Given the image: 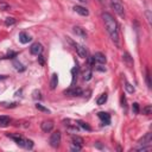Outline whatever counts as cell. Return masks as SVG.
Wrapping results in <instances>:
<instances>
[{
    "mask_svg": "<svg viewBox=\"0 0 152 152\" xmlns=\"http://www.w3.org/2000/svg\"><path fill=\"white\" fill-rule=\"evenodd\" d=\"M102 19H104V23H105V27H106L108 35L111 36L112 40L117 45H119L120 36H119V26H118L117 20H115L112 14L108 13V12L102 13Z\"/></svg>",
    "mask_w": 152,
    "mask_h": 152,
    "instance_id": "6da1fadb",
    "label": "cell"
},
{
    "mask_svg": "<svg viewBox=\"0 0 152 152\" xmlns=\"http://www.w3.org/2000/svg\"><path fill=\"white\" fill-rule=\"evenodd\" d=\"M111 5L119 17L125 18V9H124V4H122L121 0H111Z\"/></svg>",
    "mask_w": 152,
    "mask_h": 152,
    "instance_id": "7a4b0ae2",
    "label": "cell"
},
{
    "mask_svg": "<svg viewBox=\"0 0 152 152\" xmlns=\"http://www.w3.org/2000/svg\"><path fill=\"white\" fill-rule=\"evenodd\" d=\"M50 145H51L52 147H58L60 144H61V132L60 131H55L51 137H50Z\"/></svg>",
    "mask_w": 152,
    "mask_h": 152,
    "instance_id": "3957f363",
    "label": "cell"
},
{
    "mask_svg": "<svg viewBox=\"0 0 152 152\" xmlns=\"http://www.w3.org/2000/svg\"><path fill=\"white\" fill-rule=\"evenodd\" d=\"M82 93L83 92L80 87H73V88H70L68 90H64V94L69 96H80V95H82Z\"/></svg>",
    "mask_w": 152,
    "mask_h": 152,
    "instance_id": "277c9868",
    "label": "cell"
},
{
    "mask_svg": "<svg viewBox=\"0 0 152 152\" xmlns=\"http://www.w3.org/2000/svg\"><path fill=\"white\" fill-rule=\"evenodd\" d=\"M42 51H43V46H42V44H39V43H33L30 48V52L32 55H36V56L40 55Z\"/></svg>",
    "mask_w": 152,
    "mask_h": 152,
    "instance_id": "5b68a950",
    "label": "cell"
},
{
    "mask_svg": "<svg viewBox=\"0 0 152 152\" xmlns=\"http://www.w3.org/2000/svg\"><path fill=\"white\" fill-rule=\"evenodd\" d=\"M75 49H76L77 55L81 57V58H87L88 54H87V49L83 45H81V44H75Z\"/></svg>",
    "mask_w": 152,
    "mask_h": 152,
    "instance_id": "8992f818",
    "label": "cell"
},
{
    "mask_svg": "<svg viewBox=\"0 0 152 152\" xmlns=\"http://www.w3.org/2000/svg\"><path fill=\"white\" fill-rule=\"evenodd\" d=\"M40 128L43 132H46V133L51 132L54 128V122L52 121H43L40 124Z\"/></svg>",
    "mask_w": 152,
    "mask_h": 152,
    "instance_id": "52a82bcc",
    "label": "cell"
},
{
    "mask_svg": "<svg viewBox=\"0 0 152 152\" xmlns=\"http://www.w3.org/2000/svg\"><path fill=\"white\" fill-rule=\"evenodd\" d=\"M98 117L101 119V121L104 122V125H110L111 124V115L106 112H99Z\"/></svg>",
    "mask_w": 152,
    "mask_h": 152,
    "instance_id": "ba28073f",
    "label": "cell"
},
{
    "mask_svg": "<svg viewBox=\"0 0 152 152\" xmlns=\"http://www.w3.org/2000/svg\"><path fill=\"white\" fill-rule=\"evenodd\" d=\"M93 60H94V62H96V63H99V64H105L106 63V56L104 55V54H101V52H96L95 55L93 56Z\"/></svg>",
    "mask_w": 152,
    "mask_h": 152,
    "instance_id": "9c48e42d",
    "label": "cell"
},
{
    "mask_svg": "<svg viewBox=\"0 0 152 152\" xmlns=\"http://www.w3.org/2000/svg\"><path fill=\"white\" fill-rule=\"evenodd\" d=\"M74 11H75L76 13H78V14H81V16H84V17H87V16L89 14L88 10L84 9V7H82V6H78V5L74 6Z\"/></svg>",
    "mask_w": 152,
    "mask_h": 152,
    "instance_id": "30bf717a",
    "label": "cell"
},
{
    "mask_svg": "<svg viewBox=\"0 0 152 152\" xmlns=\"http://www.w3.org/2000/svg\"><path fill=\"white\" fill-rule=\"evenodd\" d=\"M32 38L29 36L26 32H20L19 33V42L23 43V44H26V43H29Z\"/></svg>",
    "mask_w": 152,
    "mask_h": 152,
    "instance_id": "8fae6325",
    "label": "cell"
},
{
    "mask_svg": "<svg viewBox=\"0 0 152 152\" xmlns=\"http://www.w3.org/2000/svg\"><path fill=\"white\" fill-rule=\"evenodd\" d=\"M11 138L17 143V145H18V146H20V147H25V141H26V139L21 138V137H16V135H11Z\"/></svg>",
    "mask_w": 152,
    "mask_h": 152,
    "instance_id": "7c38bea8",
    "label": "cell"
},
{
    "mask_svg": "<svg viewBox=\"0 0 152 152\" xmlns=\"http://www.w3.org/2000/svg\"><path fill=\"white\" fill-rule=\"evenodd\" d=\"M122 60H124V62L127 64L128 67H132L133 66V58H132L131 55H129L128 52H125L124 55H122Z\"/></svg>",
    "mask_w": 152,
    "mask_h": 152,
    "instance_id": "4fadbf2b",
    "label": "cell"
},
{
    "mask_svg": "<svg viewBox=\"0 0 152 152\" xmlns=\"http://www.w3.org/2000/svg\"><path fill=\"white\" fill-rule=\"evenodd\" d=\"M57 83H58V75H57L56 73H54L52 76H51V81H50V88L55 89L57 87Z\"/></svg>",
    "mask_w": 152,
    "mask_h": 152,
    "instance_id": "5bb4252c",
    "label": "cell"
},
{
    "mask_svg": "<svg viewBox=\"0 0 152 152\" xmlns=\"http://www.w3.org/2000/svg\"><path fill=\"white\" fill-rule=\"evenodd\" d=\"M138 143L140 144V145H150L151 144V133H147L145 137H143Z\"/></svg>",
    "mask_w": 152,
    "mask_h": 152,
    "instance_id": "9a60e30c",
    "label": "cell"
},
{
    "mask_svg": "<svg viewBox=\"0 0 152 152\" xmlns=\"http://www.w3.org/2000/svg\"><path fill=\"white\" fill-rule=\"evenodd\" d=\"M74 32H75L77 36H80L81 38H86V37H87L86 31L83 30L82 27H80V26H75V27H74Z\"/></svg>",
    "mask_w": 152,
    "mask_h": 152,
    "instance_id": "2e32d148",
    "label": "cell"
},
{
    "mask_svg": "<svg viewBox=\"0 0 152 152\" xmlns=\"http://www.w3.org/2000/svg\"><path fill=\"white\" fill-rule=\"evenodd\" d=\"M92 76H93L92 69H90V67H88L87 70H84V73H83V80L84 81H89V80L92 78Z\"/></svg>",
    "mask_w": 152,
    "mask_h": 152,
    "instance_id": "e0dca14e",
    "label": "cell"
},
{
    "mask_svg": "<svg viewBox=\"0 0 152 152\" xmlns=\"http://www.w3.org/2000/svg\"><path fill=\"white\" fill-rule=\"evenodd\" d=\"M107 94L106 93H104V94H101V95L98 98V100H96V104L98 105H105V102H106V101H107Z\"/></svg>",
    "mask_w": 152,
    "mask_h": 152,
    "instance_id": "ac0fdd59",
    "label": "cell"
},
{
    "mask_svg": "<svg viewBox=\"0 0 152 152\" xmlns=\"http://www.w3.org/2000/svg\"><path fill=\"white\" fill-rule=\"evenodd\" d=\"M71 140H73V144H75V145H80V146L83 145V139L81 138V137H78V135H73Z\"/></svg>",
    "mask_w": 152,
    "mask_h": 152,
    "instance_id": "d6986e66",
    "label": "cell"
},
{
    "mask_svg": "<svg viewBox=\"0 0 152 152\" xmlns=\"http://www.w3.org/2000/svg\"><path fill=\"white\" fill-rule=\"evenodd\" d=\"M10 122H11V119L9 117H0V126L1 127L9 126Z\"/></svg>",
    "mask_w": 152,
    "mask_h": 152,
    "instance_id": "ffe728a7",
    "label": "cell"
},
{
    "mask_svg": "<svg viewBox=\"0 0 152 152\" xmlns=\"http://www.w3.org/2000/svg\"><path fill=\"white\" fill-rule=\"evenodd\" d=\"M13 66H14V68H16L18 71H24L26 68L21 64L20 62H18V61H13Z\"/></svg>",
    "mask_w": 152,
    "mask_h": 152,
    "instance_id": "44dd1931",
    "label": "cell"
},
{
    "mask_svg": "<svg viewBox=\"0 0 152 152\" xmlns=\"http://www.w3.org/2000/svg\"><path fill=\"white\" fill-rule=\"evenodd\" d=\"M77 124L80 127H82L83 129H87V131H92V127L87 124V122H83V121H77Z\"/></svg>",
    "mask_w": 152,
    "mask_h": 152,
    "instance_id": "7402d4cb",
    "label": "cell"
},
{
    "mask_svg": "<svg viewBox=\"0 0 152 152\" xmlns=\"http://www.w3.org/2000/svg\"><path fill=\"white\" fill-rule=\"evenodd\" d=\"M125 88H126V90H127V93H129V94H133L134 93V87L131 84V83H128V82H126L125 83Z\"/></svg>",
    "mask_w": 152,
    "mask_h": 152,
    "instance_id": "603a6c76",
    "label": "cell"
},
{
    "mask_svg": "<svg viewBox=\"0 0 152 152\" xmlns=\"http://www.w3.org/2000/svg\"><path fill=\"white\" fill-rule=\"evenodd\" d=\"M143 113L145 114V115H150V114L152 113V106H151V105L145 106V107L143 108Z\"/></svg>",
    "mask_w": 152,
    "mask_h": 152,
    "instance_id": "cb8c5ba5",
    "label": "cell"
},
{
    "mask_svg": "<svg viewBox=\"0 0 152 152\" xmlns=\"http://www.w3.org/2000/svg\"><path fill=\"white\" fill-rule=\"evenodd\" d=\"M145 80H146V84H147V88L151 89L152 87V83H151V78H150V73H149V69H146V76H145Z\"/></svg>",
    "mask_w": 152,
    "mask_h": 152,
    "instance_id": "d4e9b609",
    "label": "cell"
},
{
    "mask_svg": "<svg viewBox=\"0 0 152 152\" xmlns=\"http://www.w3.org/2000/svg\"><path fill=\"white\" fill-rule=\"evenodd\" d=\"M5 24L7 25V26H10V25H13V24H16V19L14 18H6L5 19Z\"/></svg>",
    "mask_w": 152,
    "mask_h": 152,
    "instance_id": "484cf974",
    "label": "cell"
},
{
    "mask_svg": "<svg viewBox=\"0 0 152 152\" xmlns=\"http://www.w3.org/2000/svg\"><path fill=\"white\" fill-rule=\"evenodd\" d=\"M32 147H33V141H32V140H30V139H26V141H25V147H24V149L31 150Z\"/></svg>",
    "mask_w": 152,
    "mask_h": 152,
    "instance_id": "4316f807",
    "label": "cell"
},
{
    "mask_svg": "<svg viewBox=\"0 0 152 152\" xmlns=\"http://www.w3.org/2000/svg\"><path fill=\"white\" fill-rule=\"evenodd\" d=\"M36 108H37V110H39V111H42V112H45V113H50V111L48 110L46 107L42 106V105H39V104H37V105H36Z\"/></svg>",
    "mask_w": 152,
    "mask_h": 152,
    "instance_id": "83f0119b",
    "label": "cell"
},
{
    "mask_svg": "<svg viewBox=\"0 0 152 152\" xmlns=\"http://www.w3.org/2000/svg\"><path fill=\"white\" fill-rule=\"evenodd\" d=\"M32 98H33L35 100H37V99L39 100V99L42 98V96H40V92H39V90H35V92L32 93Z\"/></svg>",
    "mask_w": 152,
    "mask_h": 152,
    "instance_id": "f1b7e54d",
    "label": "cell"
},
{
    "mask_svg": "<svg viewBox=\"0 0 152 152\" xmlns=\"http://www.w3.org/2000/svg\"><path fill=\"white\" fill-rule=\"evenodd\" d=\"M132 110H133L134 114H138V113H139V104L134 102V104H133V106H132Z\"/></svg>",
    "mask_w": 152,
    "mask_h": 152,
    "instance_id": "f546056e",
    "label": "cell"
},
{
    "mask_svg": "<svg viewBox=\"0 0 152 152\" xmlns=\"http://www.w3.org/2000/svg\"><path fill=\"white\" fill-rule=\"evenodd\" d=\"M16 56H17V52L11 51V52H9V54L5 56V58H13V57H16Z\"/></svg>",
    "mask_w": 152,
    "mask_h": 152,
    "instance_id": "4dcf8cb0",
    "label": "cell"
},
{
    "mask_svg": "<svg viewBox=\"0 0 152 152\" xmlns=\"http://www.w3.org/2000/svg\"><path fill=\"white\" fill-rule=\"evenodd\" d=\"M121 106H122V108L126 111V99H125V96L122 95L121 96Z\"/></svg>",
    "mask_w": 152,
    "mask_h": 152,
    "instance_id": "1f68e13d",
    "label": "cell"
},
{
    "mask_svg": "<svg viewBox=\"0 0 152 152\" xmlns=\"http://www.w3.org/2000/svg\"><path fill=\"white\" fill-rule=\"evenodd\" d=\"M82 149V146L80 145H75V144H73V146H71V151H80Z\"/></svg>",
    "mask_w": 152,
    "mask_h": 152,
    "instance_id": "d6a6232c",
    "label": "cell"
},
{
    "mask_svg": "<svg viewBox=\"0 0 152 152\" xmlns=\"http://www.w3.org/2000/svg\"><path fill=\"white\" fill-rule=\"evenodd\" d=\"M0 9H1L3 11H6V10H9V9H10V6H9V5H6V4H0Z\"/></svg>",
    "mask_w": 152,
    "mask_h": 152,
    "instance_id": "836d02e7",
    "label": "cell"
},
{
    "mask_svg": "<svg viewBox=\"0 0 152 152\" xmlns=\"http://www.w3.org/2000/svg\"><path fill=\"white\" fill-rule=\"evenodd\" d=\"M146 17H147V21H149V24L151 25V12L150 11H146Z\"/></svg>",
    "mask_w": 152,
    "mask_h": 152,
    "instance_id": "e575fe53",
    "label": "cell"
},
{
    "mask_svg": "<svg viewBox=\"0 0 152 152\" xmlns=\"http://www.w3.org/2000/svg\"><path fill=\"white\" fill-rule=\"evenodd\" d=\"M38 61H39V63L43 66V64H44V57L40 56V55H38Z\"/></svg>",
    "mask_w": 152,
    "mask_h": 152,
    "instance_id": "d590c367",
    "label": "cell"
},
{
    "mask_svg": "<svg viewBox=\"0 0 152 152\" xmlns=\"http://www.w3.org/2000/svg\"><path fill=\"white\" fill-rule=\"evenodd\" d=\"M96 69H98V70H100V71H106V68H101V66H98V67H96Z\"/></svg>",
    "mask_w": 152,
    "mask_h": 152,
    "instance_id": "8d00e7d4",
    "label": "cell"
},
{
    "mask_svg": "<svg viewBox=\"0 0 152 152\" xmlns=\"http://www.w3.org/2000/svg\"><path fill=\"white\" fill-rule=\"evenodd\" d=\"M95 146L98 147V149H102V145H101V144L98 141V143H95Z\"/></svg>",
    "mask_w": 152,
    "mask_h": 152,
    "instance_id": "74e56055",
    "label": "cell"
},
{
    "mask_svg": "<svg viewBox=\"0 0 152 152\" xmlns=\"http://www.w3.org/2000/svg\"><path fill=\"white\" fill-rule=\"evenodd\" d=\"M7 78V75H0V80H6Z\"/></svg>",
    "mask_w": 152,
    "mask_h": 152,
    "instance_id": "f35d334b",
    "label": "cell"
},
{
    "mask_svg": "<svg viewBox=\"0 0 152 152\" xmlns=\"http://www.w3.org/2000/svg\"><path fill=\"white\" fill-rule=\"evenodd\" d=\"M78 1H80V3H83V4H86V3H87V0H78Z\"/></svg>",
    "mask_w": 152,
    "mask_h": 152,
    "instance_id": "ab89813d",
    "label": "cell"
},
{
    "mask_svg": "<svg viewBox=\"0 0 152 152\" xmlns=\"http://www.w3.org/2000/svg\"><path fill=\"white\" fill-rule=\"evenodd\" d=\"M98 1H99L100 4H105V0H98Z\"/></svg>",
    "mask_w": 152,
    "mask_h": 152,
    "instance_id": "60d3db41",
    "label": "cell"
}]
</instances>
